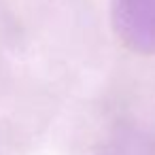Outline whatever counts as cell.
<instances>
[{
    "mask_svg": "<svg viewBox=\"0 0 155 155\" xmlns=\"http://www.w3.org/2000/svg\"><path fill=\"white\" fill-rule=\"evenodd\" d=\"M117 38L140 55H155V0H110Z\"/></svg>",
    "mask_w": 155,
    "mask_h": 155,
    "instance_id": "obj_1",
    "label": "cell"
},
{
    "mask_svg": "<svg viewBox=\"0 0 155 155\" xmlns=\"http://www.w3.org/2000/svg\"><path fill=\"white\" fill-rule=\"evenodd\" d=\"M106 155H155V136L144 132H130L110 142Z\"/></svg>",
    "mask_w": 155,
    "mask_h": 155,
    "instance_id": "obj_2",
    "label": "cell"
}]
</instances>
